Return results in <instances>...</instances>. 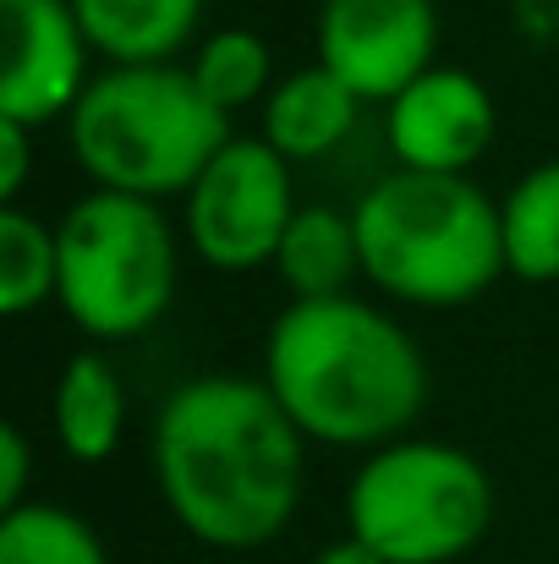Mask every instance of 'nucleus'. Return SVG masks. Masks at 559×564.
I'll use <instances>...</instances> for the list:
<instances>
[{
	"label": "nucleus",
	"instance_id": "1",
	"mask_svg": "<svg viewBox=\"0 0 559 564\" xmlns=\"http://www.w3.org/2000/svg\"><path fill=\"white\" fill-rule=\"evenodd\" d=\"M154 482L186 538L252 554L302 510L308 433L264 378L197 373L154 416Z\"/></svg>",
	"mask_w": 559,
	"mask_h": 564
},
{
	"label": "nucleus",
	"instance_id": "2",
	"mask_svg": "<svg viewBox=\"0 0 559 564\" xmlns=\"http://www.w3.org/2000/svg\"><path fill=\"white\" fill-rule=\"evenodd\" d=\"M264 383L330 449H378L406 438L428 405V362L417 340L363 296L291 302L264 346Z\"/></svg>",
	"mask_w": 559,
	"mask_h": 564
},
{
	"label": "nucleus",
	"instance_id": "3",
	"mask_svg": "<svg viewBox=\"0 0 559 564\" xmlns=\"http://www.w3.org/2000/svg\"><path fill=\"white\" fill-rule=\"evenodd\" d=\"M363 280L406 307H466L505 269L499 203L472 176L389 171L357 208Z\"/></svg>",
	"mask_w": 559,
	"mask_h": 564
},
{
	"label": "nucleus",
	"instance_id": "4",
	"mask_svg": "<svg viewBox=\"0 0 559 564\" xmlns=\"http://www.w3.org/2000/svg\"><path fill=\"white\" fill-rule=\"evenodd\" d=\"M230 143V121L176 61L105 66L66 116V149L94 187L182 197Z\"/></svg>",
	"mask_w": 559,
	"mask_h": 564
},
{
	"label": "nucleus",
	"instance_id": "5",
	"mask_svg": "<svg viewBox=\"0 0 559 564\" xmlns=\"http://www.w3.org/2000/svg\"><path fill=\"white\" fill-rule=\"evenodd\" d=\"M55 302L88 340H132L171 313L182 252L154 197L94 187L55 219Z\"/></svg>",
	"mask_w": 559,
	"mask_h": 564
},
{
	"label": "nucleus",
	"instance_id": "6",
	"mask_svg": "<svg viewBox=\"0 0 559 564\" xmlns=\"http://www.w3.org/2000/svg\"><path fill=\"white\" fill-rule=\"evenodd\" d=\"M494 527V482L477 455L439 438L368 449L346 488V532L389 564H455Z\"/></svg>",
	"mask_w": 559,
	"mask_h": 564
},
{
	"label": "nucleus",
	"instance_id": "7",
	"mask_svg": "<svg viewBox=\"0 0 559 564\" xmlns=\"http://www.w3.org/2000/svg\"><path fill=\"white\" fill-rule=\"evenodd\" d=\"M182 203L186 247L219 274H252L275 263L286 225L302 208L291 160L269 138H230L182 192Z\"/></svg>",
	"mask_w": 559,
	"mask_h": 564
},
{
	"label": "nucleus",
	"instance_id": "8",
	"mask_svg": "<svg viewBox=\"0 0 559 564\" xmlns=\"http://www.w3.org/2000/svg\"><path fill=\"white\" fill-rule=\"evenodd\" d=\"M439 55V6L433 0H324L319 11V61L363 99L389 105L417 83Z\"/></svg>",
	"mask_w": 559,
	"mask_h": 564
},
{
	"label": "nucleus",
	"instance_id": "9",
	"mask_svg": "<svg viewBox=\"0 0 559 564\" xmlns=\"http://www.w3.org/2000/svg\"><path fill=\"white\" fill-rule=\"evenodd\" d=\"M6 66H0V116L22 127L66 121L88 88V33L72 0H0Z\"/></svg>",
	"mask_w": 559,
	"mask_h": 564
},
{
	"label": "nucleus",
	"instance_id": "10",
	"mask_svg": "<svg viewBox=\"0 0 559 564\" xmlns=\"http://www.w3.org/2000/svg\"><path fill=\"white\" fill-rule=\"evenodd\" d=\"M494 94L466 66H428L417 83H406L389 99V149L406 171H439L466 176L494 149Z\"/></svg>",
	"mask_w": 559,
	"mask_h": 564
},
{
	"label": "nucleus",
	"instance_id": "11",
	"mask_svg": "<svg viewBox=\"0 0 559 564\" xmlns=\"http://www.w3.org/2000/svg\"><path fill=\"white\" fill-rule=\"evenodd\" d=\"M357 116H363V99L319 61V66H302L291 77H280L264 99V138L291 160H324L335 154L352 132H357Z\"/></svg>",
	"mask_w": 559,
	"mask_h": 564
},
{
	"label": "nucleus",
	"instance_id": "12",
	"mask_svg": "<svg viewBox=\"0 0 559 564\" xmlns=\"http://www.w3.org/2000/svg\"><path fill=\"white\" fill-rule=\"evenodd\" d=\"M55 438L77 466H105L127 438V383L105 351H72L55 378Z\"/></svg>",
	"mask_w": 559,
	"mask_h": 564
},
{
	"label": "nucleus",
	"instance_id": "13",
	"mask_svg": "<svg viewBox=\"0 0 559 564\" xmlns=\"http://www.w3.org/2000/svg\"><path fill=\"white\" fill-rule=\"evenodd\" d=\"M275 274L291 291V302L308 296H346L352 280H363V241L357 219L335 203H302L286 225V241L275 252Z\"/></svg>",
	"mask_w": 559,
	"mask_h": 564
},
{
	"label": "nucleus",
	"instance_id": "14",
	"mask_svg": "<svg viewBox=\"0 0 559 564\" xmlns=\"http://www.w3.org/2000/svg\"><path fill=\"white\" fill-rule=\"evenodd\" d=\"M94 55L110 66H143V61H176L186 39L197 33L203 0H72Z\"/></svg>",
	"mask_w": 559,
	"mask_h": 564
},
{
	"label": "nucleus",
	"instance_id": "15",
	"mask_svg": "<svg viewBox=\"0 0 559 564\" xmlns=\"http://www.w3.org/2000/svg\"><path fill=\"white\" fill-rule=\"evenodd\" d=\"M499 230H505V269L527 285H555L559 280V160L533 165L510 197L499 203Z\"/></svg>",
	"mask_w": 559,
	"mask_h": 564
},
{
	"label": "nucleus",
	"instance_id": "16",
	"mask_svg": "<svg viewBox=\"0 0 559 564\" xmlns=\"http://www.w3.org/2000/svg\"><path fill=\"white\" fill-rule=\"evenodd\" d=\"M61 280V236L22 203L0 208V313L28 318L44 302H55Z\"/></svg>",
	"mask_w": 559,
	"mask_h": 564
},
{
	"label": "nucleus",
	"instance_id": "17",
	"mask_svg": "<svg viewBox=\"0 0 559 564\" xmlns=\"http://www.w3.org/2000/svg\"><path fill=\"white\" fill-rule=\"evenodd\" d=\"M0 564H110V554L77 510L28 499L0 510Z\"/></svg>",
	"mask_w": 559,
	"mask_h": 564
},
{
	"label": "nucleus",
	"instance_id": "18",
	"mask_svg": "<svg viewBox=\"0 0 559 564\" xmlns=\"http://www.w3.org/2000/svg\"><path fill=\"white\" fill-rule=\"evenodd\" d=\"M186 72L197 77V88L208 94V105H219L225 116H236V110L269 99V88H275V55H269V44H264L258 33H247V28H219V33H208V39L197 44V55H192Z\"/></svg>",
	"mask_w": 559,
	"mask_h": 564
},
{
	"label": "nucleus",
	"instance_id": "19",
	"mask_svg": "<svg viewBox=\"0 0 559 564\" xmlns=\"http://www.w3.org/2000/svg\"><path fill=\"white\" fill-rule=\"evenodd\" d=\"M33 127L0 116V203H17L28 187V171H33Z\"/></svg>",
	"mask_w": 559,
	"mask_h": 564
},
{
	"label": "nucleus",
	"instance_id": "20",
	"mask_svg": "<svg viewBox=\"0 0 559 564\" xmlns=\"http://www.w3.org/2000/svg\"><path fill=\"white\" fill-rule=\"evenodd\" d=\"M28 477H33V455H28V433L17 422L0 427V510L28 505Z\"/></svg>",
	"mask_w": 559,
	"mask_h": 564
},
{
	"label": "nucleus",
	"instance_id": "21",
	"mask_svg": "<svg viewBox=\"0 0 559 564\" xmlns=\"http://www.w3.org/2000/svg\"><path fill=\"white\" fill-rule=\"evenodd\" d=\"M313 564H389L378 549H368L357 532H346V538H335V543H324L319 554H313Z\"/></svg>",
	"mask_w": 559,
	"mask_h": 564
}]
</instances>
